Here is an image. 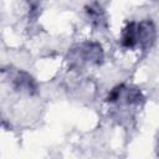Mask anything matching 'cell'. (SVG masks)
<instances>
[{"mask_svg": "<svg viewBox=\"0 0 159 159\" xmlns=\"http://www.w3.org/2000/svg\"><path fill=\"white\" fill-rule=\"evenodd\" d=\"M157 37L155 26L152 21L144 20L138 22V46L142 48H149Z\"/></svg>", "mask_w": 159, "mask_h": 159, "instance_id": "obj_3", "label": "cell"}, {"mask_svg": "<svg viewBox=\"0 0 159 159\" xmlns=\"http://www.w3.org/2000/svg\"><path fill=\"white\" fill-rule=\"evenodd\" d=\"M103 60V50L99 43L96 42H83L70 52V62L72 66L80 67L84 63L98 65Z\"/></svg>", "mask_w": 159, "mask_h": 159, "instance_id": "obj_1", "label": "cell"}, {"mask_svg": "<svg viewBox=\"0 0 159 159\" xmlns=\"http://www.w3.org/2000/svg\"><path fill=\"white\" fill-rule=\"evenodd\" d=\"M120 43L125 48H134L138 46V22H129L122 31Z\"/></svg>", "mask_w": 159, "mask_h": 159, "instance_id": "obj_4", "label": "cell"}, {"mask_svg": "<svg viewBox=\"0 0 159 159\" xmlns=\"http://www.w3.org/2000/svg\"><path fill=\"white\" fill-rule=\"evenodd\" d=\"M11 82L14 88L22 93L35 94L37 92V84L35 80L25 71H16L11 77Z\"/></svg>", "mask_w": 159, "mask_h": 159, "instance_id": "obj_2", "label": "cell"}, {"mask_svg": "<svg viewBox=\"0 0 159 159\" xmlns=\"http://www.w3.org/2000/svg\"><path fill=\"white\" fill-rule=\"evenodd\" d=\"M86 10H87V15H88L91 22L94 26L101 27V26L106 25V15H104V11L99 4H97V2L91 4L86 7Z\"/></svg>", "mask_w": 159, "mask_h": 159, "instance_id": "obj_5", "label": "cell"}]
</instances>
